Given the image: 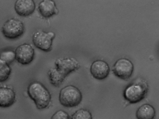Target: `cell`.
<instances>
[{"label": "cell", "mask_w": 159, "mask_h": 119, "mask_svg": "<svg viewBox=\"0 0 159 119\" xmlns=\"http://www.w3.org/2000/svg\"><path fill=\"white\" fill-rule=\"evenodd\" d=\"M55 36V34L53 32H47L39 30L33 34L32 41L37 48L48 52L51 49L52 41Z\"/></svg>", "instance_id": "5"}, {"label": "cell", "mask_w": 159, "mask_h": 119, "mask_svg": "<svg viewBox=\"0 0 159 119\" xmlns=\"http://www.w3.org/2000/svg\"><path fill=\"white\" fill-rule=\"evenodd\" d=\"M72 119H91V113L88 110L83 109L77 111L71 117Z\"/></svg>", "instance_id": "16"}, {"label": "cell", "mask_w": 159, "mask_h": 119, "mask_svg": "<svg viewBox=\"0 0 159 119\" xmlns=\"http://www.w3.org/2000/svg\"><path fill=\"white\" fill-rule=\"evenodd\" d=\"M134 69L133 65L130 61L126 58H121L115 62L112 71L116 76L127 80L131 77Z\"/></svg>", "instance_id": "6"}, {"label": "cell", "mask_w": 159, "mask_h": 119, "mask_svg": "<svg viewBox=\"0 0 159 119\" xmlns=\"http://www.w3.org/2000/svg\"><path fill=\"white\" fill-rule=\"evenodd\" d=\"M27 93L39 109L47 108L51 101V96L48 90L41 83L35 81L28 86Z\"/></svg>", "instance_id": "2"}, {"label": "cell", "mask_w": 159, "mask_h": 119, "mask_svg": "<svg viewBox=\"0 0 159 119\" xmlns=\"http://www.w3.org/2000/svg\"><path fill=\"white\" fill-rule=\"evenodd\" d=\"M38 10L44 18H49L58 13V10L53 0H43L39 4Z\"/></svg>", "instance_id": "11"}, {"label": "cell", "mask_w": 159, "mask_h": 119, "mask_svg": "<svg viewBox=\"0 0 159 119\" xmlns=\"http://www.w3.org/2000/svg\"><path fill=\"white\" fill-rule=\"evenodd\" d=\"M35 8V3L33 0H16L14 4L16 13L21 16H27L31 15Z\"/></svg>", "instance_id": "10"}, {"label": "cell", "mask_w": 159, "mask_h": 119, "mask_svg": "<svg viewBox=\"0 0 159 119\" xmlns=\"http://www.w3.org/2000/svg\"><path fill=\"white\" fill-rule=\"evenodd\" d=\"M148 89V85L146 81L142 78H138L126 87L123 96L130 103H136L145 98Z\"/></svg>", "instance_id": "1"}, {"label": "cell", "mask_w": 159, "mask_h": 119, "mask_svg": "<svg viewBox=\"0 0 159 119\" xmlns=\"http://www.w3.org/2000/svg\"><path fill=\"white\" fill-rule=\"evenodd\" d=\"M16 94L12 89L7 87H0V107L8 108L15 103Z\"/></svg>", "instance_id": "12"}, {"label": "cell", "mask_w": 159, "mask_h": 119, "mask_svg": "<svg viewBox=\"0 0 159 119\" xmlns=\"http://www.w3.org/2000/svg\"><path fill=\"white\" fill-rule=\"evenodd\" d=\"M0 59L9 64L15 59V52L11 50L3 51L0 53Z\"/></svg>", "instance_id": "17"}, {"label": "cell", "mask_w": 159, "mask_h": 119, "mask_svg": "<svg viewBox=\"0 0 159 119\" xmlns=\"http://www.w3.org/2000/svg\"><path fill=\"white\" fill-rule=\"evenodd\" d=\"M15 52V59L22 65L30 64L34 57V49L28 43H24L19 46Z\"/></svg>", "instance_id": "8"}, {"label": "cell", "mask_w": 159, "mask_h": 119, "mask_svg": "<svg viewBox=\"0 0 159 119\" xmlns=\"http://www.w3.org/2000/svg\"><path fill=\"white\" fill-rule=\"evenodd\" d=\"M56 68L66 77L80 67L79 62L72 57L59 58L55 62Z\"/></svg>", "instance_id": "7"}, {"label": "cell", "mask_w": 159, "mask_h": 119, "mask_svg": "<svg viewBox=\"0 0 159 119\" xmlns=\"http://www.w3.org/2000/svg\"><path fill=\"white\" fill-rule=\"evenodd\" d=\"M11 71L9 64L0 59V83L6 81L8 78Z\"/></svg>", "instance_id": "15"}, {"label": "cell", "mask_w": 159, "mask_h": 119, "mask_svg": "<svg viewBox=\"0 0 159 119\" xmlns=\"http://www.w3.org/2000/svg\"><path fill=\"white\" fill-rule=\"evenodd\" d=\"M48 75L51 84L56 87L60 85L66 78L56 68L50 69L48 72Z\"/></svg>", "instance_id": "14"}, {"label": "cell", "mask_w": 159, "mask_h": 119, "mask_svg": "<svg viewBox=\"0 0 159 119\" xmlns=\"http://www.w3.org/2000/svg\"><path fill=\"white\" fill-rule=\"evenodd\" d=\"M24 30L25 27L22 21L13 18L7 20L2 28V32L4 36L9 39H15L20 37Z\"/></svg>", "instance_id": "4"}, {"label": "cell", "mask_w": 159, "mask_h": 119, "mask_svg": "<svg viewBox=\"0 0 159 119\" xmlns=\"http://www.w3.org/2000/svg\"><path fill=\"white\" fill-rule=\"evenodd\" d=\"M155 114L153 107L149 104L145 103L138 108L136 111V117L138 119H152Z\"/></svg>", "instance_id": "13"}, {"label": "cell", "mask_w": 159, "mask_h": 119, "mask_svg": "<svg viewBox=\"0 0 159 119\" xmlns=\"http://www.w3.org/2000/svg\"><path fill=\"white\" fill-rule=\"evenodd\" d=\"M70 117L69 114L65 111L60 110L54 113L51 119H70Z\"/></svg>", "instance_id": "18"}, {"label": "cell", "mask_w": 159, "mask_h": 119, "mask_svg": "<svg viewBox=\"0 0 159 119\" xmlns=\"http://www.w3.org/2000/svg\"><path fill=\"white\" fill-rule=\"evenodd\" d=\"M82 94L80 90L72 85L66 86L60 91L59 99L60 103L66 107L78 106L81 102Z\"/></svg>", "instance_id": "3"}, {"label": "cell", "mask_w": 159, "mask_h": 119, "mask_svg": "<svg viewBox=\"0 0 159 119\" xmlns=\"http://www.w3.org/2000/svg\"><path fill=\"white\" fill-rule=\"evenodd\" d=\"M90 72L94 78L101 80L105 79L108 76L110 67L108 64L105 61L98 60L92 64Z\"/></svg>", "instance_id": "9"}]
</instances>
